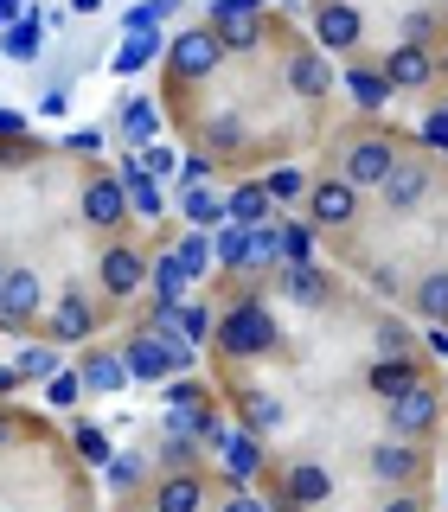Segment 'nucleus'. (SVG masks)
<instances>
[{
  "mask_svg": "<svg viewBox=\"0 0 448 512\" xmlns=\"http://www.w3.org/2000/svg\"><path fill=\"white\" fill-rule=\"evenodd\" d=\"M122 365H128V378H141V384H167V378H186L192 365H199V346H186L180 333H128V346H122Z\"/></svg>",
  "mask_w": 448,
  "mask_h": 512,
  "instance_id": "1",
  "label": "nucleus"
},
{
  "mask_svg": "<svg viewBox=\"0 0 448 512\" xmlns=\"http://www.w3.org/2000/svg\"><path fill=\"white\" fill-rule=\"evenodd\" d=\"M397 135H384V128H352V135H340V180H352L359 192H378L384 180H391V167H397Z\"/></svg>",
  "mask_w": 448,
  "mask_h": 512,
  "instance_id": "2",
  "label": "nucleus"
},
{
  "mask_svg": "<svg viewBox=\"0 0 448 512\" xmlns=\"http://www.w3.org/2000/svg\"><path fill=\"white\" fill-rule=\"evenodd\" d=\"M212 340H218L224 359H256V352H276L282 333H276V320H269L263 301L244 295V301H231V308H224V320L212 327Z\"/></svg>",
  "mask_w": 448,
  "mask_h": 512,
  "instance_id": "3",
  "label": "nucleus"
},
{
  "mask_svg": "<svg viewBox=\"0 0 448 512\" xmlns=\"http://www.w3.org/2000/svg\"><path fill=\"white\" fill-rule=\"evenodd\" d=\"M384 423H391V436L397 442H429L442 429V391L436 384H410L404 397H391V410H384Z\"/></svg>",
  "mask_w": 448,
  "mask_h": 512,
  "instance_id": "4",
  "label": "nucleus"
},
{
  "mask_svg": "<svg viewBox=\"0 0 448 512\" xmlns=\"http://www.w3.org/2000/svg\"><path fill=\"white\" fill-rule=\"evenodd\" d=\"M148 269H154V256L141 250V244H128V237H109L103 256H96V288H103L109 301H128L141 282H148Z\"/></svg>",
  "mask_w": 448,
  "mask_h": 512,
  "instance_id": "5",
  "label": "nucleus"
},
{
  "mask_svg": "<svg viewBox=\"0 0 448 512\" xmlns=\"http://www.w3.org/2000/svg\"><path fill=\"white\" fill-rule=\"evenodd\" d=\"M308 224L314 231H352L359 224V186L340 180V173H320V180H308Z\"/></svg>",
  "mask_w": 448,
  "mask_h": 512,
  "instance_id": "6",
  "label": "nucleus"
},
{
  "mask_svg": "<svg viewBox=\"0 0 448 512\" xmlns=\"http://www.w3.org/2000/svg\"><path fill=\"white\" fill-rule=\"evenodd\" d=\"M218 64H224V45H218L212 26L173 32V45H167V77H173V84H199V77H212Z\"/></svg>",
  "mask_w": 448,
  "mask_h": 512,
  "instance_id": "7",
  "label": "nucleus"
},
{
  "mask_svg": "<svg viewBox=\"0 0 448 512\" xmlns=\"http://www.w3.org/2000/svg\"><path fill=\"white\" fill-rule=\"evenodd\" d=\"M429 154H397V167H391V180L378 186V199H384V212L391 218H410V212H423V199H429Z\"/></svg>",
  "mask_w": 448,
  "mask_h": 512,
  "instance_id": "8",
  "label": "nucleus"
},
{
  "mask_svg": "<svg viewBox=\"0 0 448 512\" xmlns=\"http://www.w3.org/2000/svg\"><path fill=\"white\" fill-rule=\"evenodd\" d=\"M365 468H372L378 487L410 493L416 480L429 474V448H423V442H397V436H391V442H378V448H372V461H365Z\"/></svg>",
  "mask_w": 448,
  "mask_h": 512,
  "instance_id": "9",
  "label": "nucleus"
},
{
  "mask_svg": "<svg viewBox=\"0 0 448 512\" xmlns=\"http://www.w3.org/2000/svg\"><path fill=\"white\" fill-rule=\"evenodd\" d=\"M365 39V13L352 7V0H314V45L320 52H359Z\"/></svg>",
  "mask_w": 448,
  "mask_h": 512,
  "instance_id": "10",
  "label": "nucleus"
},
{
  "mask_svg": "<svg viewBox=\"0 0 448 512\" xmlns=\"http://www.w3.org/2000/svg\"><path fill=\"white\" fill-rule=\"evenodd\" d=\"M45 308V282H39V269H7V288H0V333H26L32 320H39Z\"/></svg>",
  "mask_w": 448,
  "mask_h": 512,
  "instance_id": "11",
  "label": "nucleus"
},
{
  "mask_svg": "<svg viewBox=\"0 0 448 512\" xmlns=\"http://www.w3.org/2000/svg\"><path fill=\"white\" fill-rule=\"evenodd\" d=\"M96 320H103V314H96V301H90L77 282H64V295L52 301V314H45V340H52V346L90 340V333H96Z\"/></svg>",
  "mask_w": 448,
  "mask_h": 512,
  "instance_id": "12",
  "label": "nucleus"
},
{
  "mask_svg": "<svg viewBox=\"0 0 448 512\" xmlns=\"http://www.w3.org/2000/svg\"><path fill=\"white\" fill-rule=\"evenodd\" d=\"M84 224H90V231H109V237L128 224V186H122V173H90V180H84Z\"/></svg>",
  "mask_w": 448,
  "mask_h": 512,
  "instance_id": "13",
  "label": "nucleus"
},
{
  "mask_svg": "<svg viewBox=\"0 0 448 512\" xmlns=\"http://www.w3.org/2000/svg\"><path fill=\"white\" fill-rule=\"evenodd\" d=\"M333 84H340V71H333V58L320 52V45H295V52H288V90H295L301 103H327Z\"/></svg>",
  "mask_w": 448,
  "mask_h": 512,
  "instance_id": "14",
  "label": "nucleus"
},
{
  "mask_svg": "<svg viewBox=\"0 0 448 512\" xmlns=\"http://www.w3.org/2000/svg\"><path fill=\"white\" fill-rule=\"evenodd\" d=\"M378 71H384V84H391V90H429V84H436V71H442V58L423 52V45H404V39H397L391 52H384Z\"/></svg>",
  "mask_w": 448,
  "mask_h": 512,
  "instance_id": "15",
  "label": "nucleus"
},
{
  "mask_svg": "<svg viewBox=\"0 0 448 512\" xmlns=\"http://www.w3.org/2000/svg\"><path fill=\"white\" fill-rule=\"evenodd\" d=\"M231 404H237V429H250L256 442H263L269 429H282V397L263 391V384H237Z\"/></svg>",
  "mask_w": 448,
  "mask_h": 512,
  "instance_id": "16",
  "label": "nucleus"
},
{
  "mask_svg": "<svg viewBox=\"0 0 448 512\" xmlns=\"http://www.w3.org/2000/svg\"><path fill=\"white\" fill-rule=\"evenodd\" d=\"M269 218H276V199H269L263 180H244V186L224 192V224H237V231H256V224H269Z\"/></svg>",
  "mask_w": 448,
  "mask_h": 512,
  "instance_id": "17",
  "label": "nucleus"
},
{
  "mask_svg": "<svg viewBox=\"0 0 448 512\" xmlns=\"http://www.w3.org/2000/svg\"><path fill=\"white\" fill-rule=\"evenodd\" d=\"M365 384H372L384 404H391V397H404L410 384H423V372H416V359H410V352H384V359L365 365Z\"/></svg>",
  "mask_w": 448,
  "mask_h": 512,
  "instance_id": "18",
  "label": "nucleus"
},
{
  "mask_svg": "<svg viewBox=\"0 0 448 512\" xmlns=\"http://www.w3.org/2000/svg\"><path fill=\"white\" fill-rule=\"evenodd\" d=\"M276 288L295 308H327L333 301V276H320V269L308 263V269H276Z\"/></svg>",
  "mask_w": 448,
  "mask_h": 512,
  "instance_id": "19",
  "label": "nucleus"
},
{
  "mask_svg": "<svg viewBox=\"0 0 448 512\" xmlns=\"http://www.w3.org/2000/svg\"><path fill=\"white\" fill-rule=\"evenodd\" d=\"M218 455H224V474H231V487H250V480L263 474V442H256L250 429H231V442H224Z\"/></svg>",
  "mask_w": 448,
  "mask_h": 512,
  "instance_id": "20",
  "label": "nucleus"
},
{
  "mask_svg": "<svg viewBox=\"0 0 448 512\" xmlns=\"http://www.w3.org/2000/svg\"><path fill=\"white\" fill-rule=\"evenodd\" d=\"M199 506H205L199 474H160L154 480V512H199Z\"/></svg>",
  "mask_w": 448,
  "mask_h": 512,
  "instance_id": "21",
  "label": "nucleus"
},
{
  "mask_svg": "<svg viewBox=\"0 0 448 512\" xmlns=\"http://www.w3.org/2000/svg\"><path fill=\"white\" fill-rule=\"evenodd\" d=\"M180 212H186L192 231H218V224H224V192L212 180H205V186H180Z\"/></svg>",
  "mask_w": 448,
  "mask_h": 512,
  "instance_id": "22",
  "label": "nucleus"
},
{
  "mask_svg": "<svg viewBox=\"0 0 448 512\" xmlns=\"http://www.w3.org/2000/svg\"><path fill=\"white\" fill-rule=\"evenodd\" d=\"M410 308L429 320V327H448V269H429V276L410 282Z\"/></svg>",
  "mask_w": 448,
  "mask_h": 512,
  "instance_id": "23",
  "label": "nucleus"
},
{
  "mask_svg": "<svg viewBox=\"0 0 448 512\" xmlns=\"http://www.w3.org/2000/svg\"><path fill=\"white\" fill-rule=\"evenodd\" d=\"M346 90H352V109H359V116H378V109L391 103V84H384V71H372V64H352Z\"/></svg>",
  "mask_w": 448,
  "mask_h": 512,
  "instance_id": "24",
  "label": "nucleus"
},
{
  "mask_svg": "<svg viewBox=\"0 0 448 512\" xmlns=\"http://www.w3.org/2000/svg\"><path fill=\"white\" fill-rule=\"evenodd\" d=\"M282 487H288V500H295V506H320V500L333 493V474L320 468V461H295Z\"/></svg>",
  "mask_w": 448,
  "mask_h": 512,
  "instance_id": "25",
  "label": "nucleus"
},
{
  "mask_svg": "<svg viewBox=\"0 0 448 512\" xmlns=\"http://www.w3.org/2000/svg\"><path fill=\"white\" fill-rule=\"evenodd\" d=\"M212 263L224 269V276H250V231L218 224V231H212Z\"/></svg>",
  "mask_w": 448,
  "mask_h": 512,
  "instance_id": "26",
  "label": "nucleus"
},
{
  "mask_svg": "<svg viewBox=\"0 0 448 512\" xmlns=\"http://www.w3.org/2000/svg\"><path fill=\"white\" fill-rule=\"evenodd\" d=\"M154 103H148V96H128V103L116 109V122H109V128H116V135L122 141H135V148H148V141H154Z\"/></svg>",
  "mask_w": 448,
  "mask_h": 512,
  "instance_id": "27",
  "label": "nucleus"
},
{
  "mask_svg": "<svg viewBox=\"0 0 448 512\" xmlns=\"http://www.w3.org/2000/svg\"><path fill=\"white\" fill-rule=\"evenodd\" d=\"M128 384V365H122V352H84V391H122Z\"/></svg>",
  "mask_w": 448,
  "mask_h": 512,
  "instance_id": "28",
  "label": "nucleus"
},
{
  "mask_svg": "<svg viewBox=\"0 0 448 512\" xmlns=\"http://www.w3.org/2000/svg\"><path fill=\"white\" fill-rule=\"evenodd\" d=\"M282 269V218L250 231V276H276Z\"/></svg>",
  "mask_w": 448,
  "mask_h": 512,
  "instance_id": "29",
  "label": "nucleus"
},
{
  "mask_svg": "<svg viewBox=\"0 0 448 512\" xmlns=\"http://www.w3.org/2000/svg\"><path fill=\"white\" fill-rule=\"evenodd\" d=\"M148 282H154V301H160V308H180V301H186V269L173 263V250H160V256H154Z\"/></svg>",
  "mask_w": 448,
  "mask_h": 512,
  "instance_id": "30",
  "label": "nucleus"
},
{
  "mask_svg": "<svg viewBox=\"0 0 448 512\" xmlns=\"http://www.w3.org/2000/svg\"><path fill=\"white\" fill-rule=\"evenodd\" d=\"M173 263H180L186 269V282H205V276H212V237H205V231H186L180 237V244H173Z\"/></svg>",
  "mask_w": 448,
  "mask_h": 512,
  "instance_id": "31",
  "label": "nucleus"
},
{
  "mask_svg": "<svg viewBox=\"0 0 448 512\" xmlns=\"http://www.w3.org/2000/svg\"><path fill=\"white\" fill-rule=\"evenodd\" d=\"M308 263H314V224L282 218V269H308Z\"/></svg>",
  "mask_w": 448,
  "mask_h": 512,
  "instance_id": "32",
  "label": "nucleus"
},
{
  "mask_svg": "<svg viewBox=\"0 0 448 512\" xmlns=\"http://www.w3.org/2000/svg\"><path fill=\"white\" fill-rule=\"evenodd\" d=\"M218 32V45L224 52H250L256 39H263V20H256V13H231V20H205Z\"/></svg>",
  "mask_w": 448,
  "mask_h": 512,
  "instance_id": "33",
  "label": "nucleus"
},
{
  "mask_svg": "<svg viewBox=\"0 0 448 512\" xmlns=\"http://www.w3.org/2000/svg\"><path fill=\"white\" fill-rule=\"evenodd\" d=\"M442 39H448V20H442V13H429V7H410V13H404V45H423V52H436Z\"/></svg>",
  "mask_w": 448,
  "mask_h": 512,
  "instance_id": "34",
  "label": "nucleus"
},
{
  "mask_svg": "<svg viewBox=\"0 0 448 512\" xmlns=\"http://www.w3.org/2000/svg\"><path fill=\"white\" fill-rule=\"evenodd\" d=\"M154 52H160V32H128V39L116 45V58H109V71H141V64H154Z\"/></svg>",
  "mask_w": 448,
  "mask_h": 512,
  "instance_id": "35",
  "label": "nucleus"
},
{
  "mask_svg": "<svg viewBox=\"0 0 448 512\" xmlns=\"http://www.w3.org/2000/svg\"><path fill=\"white\" fill-rule=\"evenodd\" d=\"M13 365H20V384H52V378L64 372V365H58V346H52V340H45V346H26Z\"/></svg>",
  "mask_w": 448,
  "mask_h": 512,
  "instance_id": "36",
  "label": "nucleus"
},
{
  "mask_svg": "<svg viewBox=\"0 0 448 512\" xmlns=\"http://www.w3.org/2000/svg\"><path fill=\"white\" fill-rule=\"evenodd\" d=\"M231 148H244V122L237 116H212L199 128V154H231Z\"/></svg>",
  "mask_w": 448,
  "mask_h": 512,
  "instance_id": "37",
  "label": "nucleus"
},
{
  "mask_svg": "<svg viewBox=\"0 0 448 512\" xmlns=\"http://www.w3.org/2000/svg\"><path fill=\"white\" fill-rule=\"evenodd\" d=\"M212 327H218V314H212V301H180V340H186V346H199V340H212Z\"/></svg>",
  "mask_w": 448,
  "mask_h": 512,
  "instance_id": "38",
  "label": "nucleus"
},
{
  "mask_svg": "<svg viewBox=\"0 0 448 512\" xmlns=\"http://www.w3.org/2000/svg\"><path fill=\"white\" fill-rule=\"evenodd\" d=\"M167 410H212V391H205L199 378H167Z\"/></svg>",
  "mask_w": 448,
  "mask_h": 512,
  "instance_id": "39",
  "label": "nucleus"
},
{
  "mask_svg": "<svg viewBox=\"0 0 448 512\" xmlns=\"http://www.w3.org/2000/svg\"><path fill=\"white\" fill-rule=\"evenodd\" d=\"M263 186H269V199H276V205H301V199H308V173H295V167H276Z\"/></svg>",
  "mask_w": 448,
  "mask_h": 512,
  "instance_id": "40",
  "label": "nucleus"
},
{
  "mask_svg": "<svg viewBox=\"0 0 448 512\" xmlns=\"http://www.w3.org/2000/svg\"><path fill=\"white\" fill-rule=\"evenodd\" d=\"M0 52L7 58H39V20H20V26H7V39H0Z\"/></svg>",
  "mask_w": 448,
  "mask_h": 512,
  "instance_id": "41",
  "label": "nucleus"
},
{
  "mask_svg": "<svg viewBox=\"0 0 448 512\" xmlns=\"http://www.w3.org/2000/svg\"><path fill=\"white\" fill-rule=\"evenodd\" d=\"M423 148L448 160V103H436V109L423 116Z\"/></svg>",
  "mask_w": 448,
  "mask_h": 512,
  "instance_id": "42",
  "label": "nucleus"
},
{
  "mask_svg": "<svg viewBox=\"0 0 448 512\" xmlns=\"http://www.w3.org/2000/svg\"><path fill=\"white\" fill-rule=\"evenodd\" d=\"M372 340H378L384 352H416V340H410V327H404V320H391V314H384L378 327H372Z\"/></svg>",
  "mask_w": 448,
  "mask_h": 512,
  "instance_id": "43",
  "label": "nucleus"
},
{
  "mask_svg": "<svg viewBox=\"0 0 448 512\" xmlns=\"http://www.w3.org/2000/svg\"><path fill=\"white\" fill-rule=\"evenodd\" d=\"M103 474H109V487H116V493H128V487L141 480V455H109Z\"/></svg>",
  "mask_w": 448,
  "mask_h": 512,
  "instance_id": "44",
  "label": "nucleus"
},
{
  "mask_svg": "<svg viewBox=\"0 0 448 512\" xmlns=\"http://www.w3.org/2000/svg\"><path fill=\"white\" fill-rule=\"evenodd\" d=\"M45 397H52V404H58V410H71V404H77V397H84V372H58L52 384H45Z\"/></svg>",
  "mask_w": 448,
  "mask_h": 512,
  "instance_id": "45",
  "label": "nucleus"
},
{
  "mask_svg": "<svg viewBox=\"0 0 448 512\" xmlns=\"http://www.w3.org/2000/svg\"><path fill=\"white\" fill-rule=\"evenodd\" d=\"M141 154H148V160H141V173H148V180H160V173H173V167H180V154H173V148H160V141H148Z\"/></svg>",
  "mask_w": 448,
  "mask_h": 512,
  "instance_id": "46",
  "label": "nucleus"
},
{
  "mask_svg": "<svg viewBox=\"0 0 448 512\" xmlns=\"http://www.w3.org/2000/svg\"><path fill=\"white\" fill-rule=\"evenodd\" d=\"M71 436H77V448H84V455H90V461H109V455H116V448H109V442H103V429H90V423H77V429H71Z\"/></svg>",
  "mask_w": 448,
  "mask_h": 512,
  "instance_id": "47",
  "label": "nucleus"
},
{
  "mask_svg": "<svg viewBox=\"0 0 448 512\" xmlns=\"http://www.w3.org/2000/svg\"><path fill=\"white\" fill-rule=\"evenodd\" d=\"M218 512H269V506L256 500V493H244V487H224V506Z\"/></svg>",
  "mask_w": 448,
  "mask_h": 512,
  "instance_id": "48",
  "label": "nucleus"
},
{
  "mask_svg": "<svg viewBox=\"0 0 448 512\" xmlns=\"http://www.w3.org/2000/svg\"><path fill=\"white\" fill-rule=\"evenodd\" d=\"M378 512H429V500H423V493L410 487V493H391V500H384Z\"/></svg>",
  "mask_w": 448,
  "mask_h": 512,
  "instance_id": "49",
  "label": "nucleus"
},
{
  "mask_svg": "<svg viewBox=\"0 0 448 512\" xmlns=\"http://www.w3.org/2000/svg\"><path fill=\"white\" fill-rule=\"evenodd\" d=\"M64 148H77V154H90V148H103V128H77Z\"/></svg>",
  "mask_w": 448,
  "mask_h": 512,
  "instance_id": "50",
  "label": "nucleus"
},
{
  "mask_svg": "<svg viewBox=\"0 0 448 512\" xmlns=\"http://www.w3.org/2000/svg\"><path fill=\"white\" fill-rule=\"evenodd\" d=\"M26 135V122H20V109H0V141H20Z\"/></svg>",
  "mask_w": 448,
  "mask_h": 512,
  "instance_id": "51",
  "label": "nucleus"
},
{
  "mask_svg": "<svg viewBox=\"0 0 448 512\" xmlns=\"http://www.w3.org/2000/svg\"><path fill=\"white\" fill-rule=\"evenodd\" d=\"M365 276H372V288H384V295H391V288H397V276H391V269H384V263H372V269H365Z\"/></svg>",
  "mask_w": 448,
  "mask_h": 512,
  "instance_id": "52",
  "label": "nucleus"
},
{
  "mask_svg": "<svg viewBox=\"0 0 448 512\" xmlns=\"http://www.w3.org/2000/svg\"><path fill=\"white\" fill-rule=\"evenodd\" d=\"M64 103H71V90H64V84H52V90H45V103H39V109H52V116H58Z\"/></svg>",
  "mask_w": 448,
  "mask_h": 512,
  "instance_id": "53",
  "label": "nucleus"
},
{
  "mask_svg": "<svg viewBox=\"0 0 448 512\" xmlns=\"http://www.w3.org/2000/svg\"><path fill=\"white\" fill-rule=\"evenodd\" d=\"M13 384H20V365H0V397H7Z\"/></svg>",
  "mask_w": 448,
  "mask_h": 512,
  "instance_id": "54",
  "label": "nucleus"
},
{
  "mask_svg": "<svg viewBox=\"0 0 448 512\" xmlns=\"http://www.w3.org/2000/svg\"><path fill=\"white\" fill-rule=\"evenodd\" d=\"M13 442V423H7V410H0V448H7Z\"/></svg>",
  "mask_w": 448,
  "mask_h": 512,
  "instance_id": "55",
  "label": "nucleus"
},
{
  "mask_svg": "<svg viewBox=\"0 0 448 512\" xmlns=\"http://www.w3.org/2000/svg\"><path fill=\"white\" fill-rule=\"evenodd\" d=\"M96 7H103V0H71V13H96Z\"/></svg>",
  "mask_w": 448,
  "mask_h": 512,
  "instance_id": "56",
  "label": "nucleus"
},
{
  "mask_svg": "<svg viewBox=\"0 0 448 512\" xmlns=\"http://www.w3.org/2000/svg\"><path fill=\"white\" fill-rule=\"evenodd\" d=\"M0 288H7V263H0Z\"/></svg>",
  "mask_w": 448,
  "mask_h": 512,
  "instance_id": "57",
  "label": "nucleus"
},
{
  "mask_svg": "<svg viewBox=\"0 0 448 512\" xmlns=\"http://www.w3.org/2000/svg\"><path fill=\"white\" fill-rule=\"evenodd\" d=\"M442 7H448V0H442Z\"/></svg>",
  "mask_w": 448,
  "mask_h": 512,
  "instance_id": "58",
  "label": "nucleus"
}]
</instances>
